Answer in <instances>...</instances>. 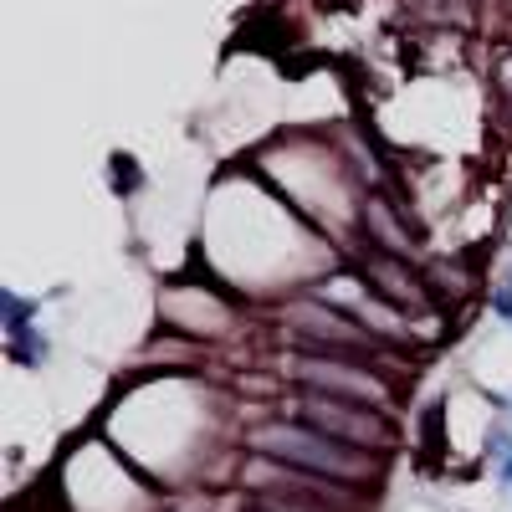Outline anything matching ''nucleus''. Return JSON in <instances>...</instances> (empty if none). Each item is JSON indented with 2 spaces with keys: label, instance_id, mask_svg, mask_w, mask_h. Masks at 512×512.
<instances>
[{
  "label": "nucleus",
  "instance_id": "nucleus-7",
  "mask_svg": "<svg viewBox=\"0 0 512 512\" xmlns=\"http://www.w3.org/2000/svg\"><path fill=\"white\" fill-rule=\"evenodd\" d=\"M492 308H497V313H502V318L512 323V282H502V287L492 292Z\"/></svg>",
  "mask_w": 512,
  "mask_h": 512
},
{
  "label": "nucleus",
  "instance_id": "nucleus-3",
  "mask_svg": "<svg viewBox=\"0 0 512 512\" xmlns=\"http://www.w3.org/2000/svg\"><path fill=\"white\" fill-rule=\"evenodd\" d=\"M292 374L297 379H303L308 384V390H318V395H338V400H374V405H384V395H390V390H384V379L379 374H369V369H354L349 359H338V354H308V359H297L292 364Z\"/></svg>",
  "mask_w": 512,
  "mask_h": 512
},
{
  "label": "nucleus",
  "instance_id": "nucleus-8",
  "mask_svg": "<svg viewBox=\"0 0 512 512\" xmlns=\"http://www.w3.org/2000/svg\"><path fill=\"white\" fill-rule=\"evenodd\" d=\"M502 482H512V451H507V461H502Z\"/></svg>",
  "mask_w": 512,
  "mask_h": 512
},
{
  "label": "nucleus",
  "instance_id": "nucleus-1",
  "mask_svg": "<svg viewBox=\"0 0 512 512\" xmlns=\"http://www.w3.org/2000/svg\"><path fill=\"white\" fill-rule=\"evenodd\" d=\"M246 446L256 456H272L282 466H297V472H313V477H328V482H364L374 472V461L349 446V441H333L323 436L318 425H287V420H272V425H256V431L246 436Z\"/></svg>",
  "mask_w": 512,
  "mask_h": 512
},
{
  "label": "nucleus",
  "instance_id": "nucleus-6",
  "mask_svg": "<svg viewBox=\"0 0 512 512\" xmlns=\"http://www.w3.org/2000/svg\"><path fill=\"white\" fill-rule=\"evenodd\" d=\"M113 185L118 190H139V164L134 159H113Z\"/></svg>",
  "mask_w": 512,
  "mask_h": 512
},
{
  "label": "nucleus",
  "instance_id": "nucleus-5",
  "mask_svg": "<svg viewBox=\"0 0 512 512\" xmlns=\"http://www.w3.org/2000/svg\"><path fill=\"white\" fill-rule=\"evenodd\" d=\"M0 313H6V333L16 338V333H26V318L36 313V303L21 297V292H6V297H0Z\"/></svg>",
  "mask_w": 512,
  "mask_h": 512
},
{
  "label": "nucleus",
  "instance_id": "nucleus-4",
  "mask_svg": "<svg viewBox=\"0 0 512 512\" xmlns=\"http://www.w3.org/2000/svg\"><path fill=\"white\" fill-rule=\"evenodd\" d=\"M364 272H369L374 292H379V297H390L395 308H420V303H425V287H420V282H415L400 262H395L390 251H374Z\"/></svg>",
  "mask_w": 512,
  "mask_h": 512
},
{
  "label": "nucleus",
  "instance_id": "nucleus-2",
  "mask_svg": "<svg viewBox=\"0 0 512 512\" xmlns=\"http://www.w3.org/2000/svg\"><path fill=\"white\" fill-rule=\"evenodd\" d=\"M297 410H303L308 425H318V431L333 436V441H349V446H359V451L390 446V425H384V415L369 410V405H359V400H338V395L308 390L303 400H297Z\"/></svg>",
  "mask_w": 512,
  "mask_h": 512
}]
</instances>
